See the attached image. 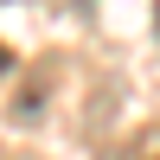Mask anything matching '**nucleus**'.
<instances>
[{
    "label": "nucleus",
    "mask_w": 160,
    "mask_h": 160,
    "mask_svg": "<svg viewBox=\"0 0 160 160\" xmlns=\"http://www.w3.org/2000/svg\"><path fill=\"white\" fill-rule=\"evenodd\" d=\"M115 160H160V128H148V135H135Z\"/></svg>",
    "instance_id": "obj_1"
},
{
    "label": "nucleus",
    "mask_w": 160,
    "mask_h": 160,
    "mask_svg": "<svg viewBox=\"0 0 160 160\" xmlns=\"http://www.w3.org/2000/svg\"><path fill=\"white\" fill-rule=\"evenodd\" d=\"M7 71H13V51H7V45H0V77H7Z\"/></svg>",
    "instance_id": "obj_2"
},
{
    "label": "nucleus",
    "mask_w": 160,
    "mask_h": 160,
    "mask_svg": "<svg viewBox=\"0 0 160 160\" xmlns=\"http://www.w3.org/2000/svg\"><path fill=\"white\" fill-rule=\"evenodd\" d=\"M154 13H160V0H154Z\"/></svg>",
    "instance_id": "obj_3"
}]
</instances>
